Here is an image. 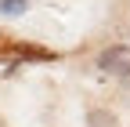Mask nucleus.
<instances>
[{
    "mask_svg": "<svg viewBox=\"0 0 130 127\" xmlns=\"http://www.w3.org/2000/svg\"><path fill=\"white\" fill-rule=\"evenodd\" d=\"M98 73L116 76V80H130V44H108L101 55H98Z\"/></svg>",
    "mask_w": 130,
    "mask_h": 127,
    "instance_id": "1",
    "label": "nucleus"
},
{
    "mask_svg": "<svg viewBox=\"0 0 130 127\" xmlns=\"http://www.w3.org/2000/svg\"><path fill=\"white\" fill-rule=\"evenodd\" d=\"M87 127H119V116H116V109L90 105L87 109Z\"/></svg>",
    "mask_w": 130,
    "mask_h": 127,
    "instance_id": "2",
    "label": "nucleus"
},
{
    "mask_svg": "<svg viewBox=\"0 0 130 127\" xmlns=\"http://www.w3.org/2000/svg\"><path fill=\"white\" fill-rule=\"evenodd\" d=\"M29 0H0V15H7V18H14V15H25Z\"/></svg>",
    "mask_w": 130,
    "mask_h": 127,
    "instance_id": "3",
    "label": "nucleus"
},
{
    "mask_svg": "<svg viewBox=\"0 0 130 127\" xmlns=\"http://www.w3.org/2000/svg\"><path fill=\"white\" fill-rule=\"evenodd\" d=\"M14 55H22V58H54L51 51H43V47H25V44L14 47Z\"/></svg>",
    "mask_w": 130,
    "mask_h": 127,
    "instance_id": "4",
    "label": "nucleus"
},
{
    "mask_svg": "<svg viewBox=\"0 0 130 127\" xmlns=\"http://www.w3.org/2000/svg\"><path fill=\"white\" fill-rule=\"evenodd\" d=\"M123 98H126V105H130V80H123Z\"/></svg>",
    "mask_w": 130,
    "mask_h": 127,
    "instance_id": "5",
    "label": "nucleus"
}]
</instances>
